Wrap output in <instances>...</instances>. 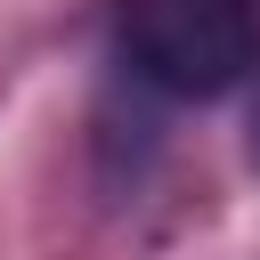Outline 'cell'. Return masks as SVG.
<instances>
[{
  "instance_id": "6da1fadb",
  "label": "cell",
  "mask_w": 260,
  "mask_h": 260,
  "mask_svg": "<svg viewBox=\"0 0 260 260\" xmlns=\"http://www.w3.org/2000/svg\"><path fill=\"white\" fill-rule=\"evenodd\" d=\"M122 57L162 98H219L260 57V0H122Z\"/></svg>"
},
{
  "instance_id": "7a4b0ae2",
  "label": "cell",
  "mask_w": 260,
  "mask_h": 260,
  "mask_svg": "<svg viewBox=\"0 0 260 260\" xmlns=\"http://www.w3.org/2000/svg\"><path fill=\"white\" fill-rule=\"evenodd\" d=\"M244 146H252V162H260V98H252V138H244Z\"/></svg>"
}]
</instances>
